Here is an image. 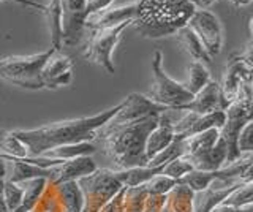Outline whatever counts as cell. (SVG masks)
Here are the masks:
<instances>
[{"instance_id":"1","label":"cell","mask_w":253,"mask_h":212,"mask_svg":"<svg viewBox=\"0 0 253 212\" xmlns=\"http://www.w3.org/2000/svg\"><path fill=\"white\" fill-rule=\"evenodd\" d=\"M121 108L122 101L114 108L95 116L55 122L34 130H13V133L27 147L29 157H40L43 152L51 151L54 147L92 143L97 138V131L105 127Z\"/></svg>"},{"instance_id":"2","label":"cell","mask_w":253,"mask_h":212,"mask_svg":"<svg viewBox=\"0 0 253 212\" xmlns=\"http://www.w3.org/2000/svg\"><path fill=\"white\" fill-rule=\"evenodd\" d=\"M157 124L158 116H150L128 124H106L97 131L103 151L114 163L116 171L147 167L146 139Z\"/></svg>"},{"instance_id":"3","label":"cell","mask_w":253,"mask_h":212,"mask_svg":"<svg viewBox=\"0 0 253 212\" xmlns=\"http://www.w3.org/2000/svg\"><path fill=\"white\" fill-rule=\"evenodd\" d=\"M131 26L146 38H162L185 27L196 6L188 0H139Z\"/></svg>"},{"instance_id":"4","label":"cell","mask_w":253,"mask_h":212,"mask_svg":"<svg viewBox=\"0 0 253 212\" xmlns=\"http://www.w3.org/2000/svg\"><path fill=\"white\" fill-rule=\"evenodd\" d=\"M253 119V95L252 84H244L237 100L225 109V124L220 128V139L226 146L225 165L237 160L242 155L237 149V138L242 128Z\"/></svg>"},{"instance_id":"5","label":"cell","mask_w":253,"mask_h":212,"mask_svg":"<svg viewBox=\"0 0 253 212\" xmlns=\"http://www.w3.org/2000/svg\"><path fill=\"white\" fill-rule=\"evenodd\" d=\"M54 52L49 48L44 52L32 54V56H11L0 59V78L29 90H40L43 87L42 68L47 57Z\"/></svg>"},{"instance_id":"6","label":"cell","mask_w":253,"mask_h":212,"mask_svg":"<svg viewBox=\"0 0 253 212\" xmlns=\"http://www.w3.org/2000/svg\"><path fill=\"white\" fill-rule=\"evenodd\" d=\"M81 188L84 206L83 212H100V209L124 187L114 170L97 168L92 174L76 180Z\"/></svg>"},{"instance_id":"7","label":"cell","mask_w":253,"mask_h":212,"mask_svg":"<svg viewBox=\"0 0 253 212\" xmlns=\"http://www.w3.org/2000/svg\"><path fill=\"white\" fill-rule=\"evenodd\" d=\"M162 51H155L152 57L154 83L149 90V98L168 109H177L179 106L188 103L193 95L184 87V84L174 81L172 78L165 73V70L162 68Z\"/></svg>"},{"instance_id":"8","label":"cell","mask_w":253,"mask_h":212,"mask_svg":"<svg viewBox=\"0 0 253 212\" xmlns=\"http://www.w3.org/2000/svg\"><path fill=\"white\" fill-rule=\"evenodd\" d=\"M252 72H253V62H252V44L247 46V52L233 56L229 60L228 67L225 68L223 80L220 84V101H221V111L237 100L244 84H252Z\"/></svg>"},{"instance_id":"9","label":"cell","mask_w":253,"mask_h":212,"mask_svg":"<svg viewBox=\"0 0 253 212\" xmlns=\"http://www.w3.org/2000/svg\"><path fill=\"white\" fill-rule=\"evenodd\" d=\"M131 22L133 21H125L116 27L92 32L84 49V59L100 65L101 68H105L108 73H114L116 67L113 62V51L117 46L119 40H121L124 30L128 26H131Z\"/></svg>"},{"instance_id":"10","label":"cell","mask_w":253,"mask_h":212,"mask_svg":"<svg viewBox=\"0 0 253 212\" xmlns=\"http://www.w3.org/2000/svg\"><path fill=\"white\" fill-rule=\"evenodd\" d=\"M187 26L200 38L211 59L218 56L221 44H223V32H221V24L215 14L208 10H195Z\"/></svg>"},{"instance_id":"11","label":"cell","mask_w":253,"mask_h":212,"mask_svg":"<svg viewBox=\"0 0 253 212\" xmlns=\"http://www.w3.org/2000/svg\"><path fill=\"white\" fill-rule=\"evenodd\" d=\"M165 111H168V108L155 103L149 97L141 95V93H130L128 97L124 98L122 108L108 124H128L150 116H160Z\"/></svg>"},{"instance_id":"12","label":"cell","mask_w":253,"mask_h":212,"mask_svg":"<svg viewBox=\"0 0 253 212\" xmlns=\"http://www.w3.org/2000/svg\"><path fill=\"white\" fill-rule=\"evenodd\" d=\"M87 0H60L62 6V46L75 44L83 35Z\"/></svg>"},{"instance_id":"13","label":"cell","mask_w":253,"mask_h":212,"mask_svg":"<svg viewBox=\"0 0 253 212\" xmlns=\"http://www.w3.org/2000/svg\"><path fill=\"white\" fill-rule=\"evenodd\" d=\"M75 64L62 51L54 49L42 68V81L46 89H57L68 85L73 80Z\"/></svg>"},{"instance_id":"14","label":"cell","mask_w":253,"mask_h":212,"mask_svg":"<svg viewBox=\"0 0 253 212\" xmlns=\"http://www.w3.org/2000/svg\"><path fill=\"white\" fill-rule=\"evenodd\" d=\"M242 182H229V180L215 179L213 182L201 192L193 193V212H212L220 206L226 196Z\"/></svg>"},{"instance_id":"15","label":"cell","mask_w":253,"mask_h":212,"mask_svg":"<svg viewBox=\"0 0 253 212\" xmlns=\"http://www.w3.org/2000/svg\"><path fill=\"white\" fill-rule=\"evenodd\" d=\"M221 111V101H220V84L217 81H209L204 87L193 95V98L188 103L179 106L174 111H190L198 116L208 114L212 111Z\"/></svg>"},{"instance_id":"16","label":"cell","mask_w":253,"mask_h":212,"mask_svg":"<svg viewBox=\"0 0 253 212\" xmlns=\"http://www.w3.org/2000/svg\"><path fill=\"white\" fill-rule=\"evenodd\" d=\"M134 11H136V5L134 3L119 6V8L103 10L100 13L87 16L84 22V29H89L90 32H95V30H105V29L116 27L125 21H133Z\"/></svg>"},{"instance_id":"17","label":"cell","mask_w":253,"mask_h":212,"mask_svg":"<svg viewBox=\"0 0 253 212\" xmlns=\"http://www.w3.org/2000/svg\"><path fill=\"white\" fill-rule=\"evenodd\" d=\"M174 131H172V119L169 116V109L165 111L163 114L158 116V124L155 125V128L149 133V136L146 139V157L150 162L165 151L166 147L171 144V141L174 139Z\"/></svg>"},{"instance_id":"18","label":"cell","mask_w":253,"mask_h":212,"mask_svg":"<svg viewBox=\"0 0 253 212\" xmlns=\"http://www.w3.org/2000/svg\"><path fill=\"white\" fill-rule=\"evenodd\" d=\"M220 136V135H218ZM190 162L193 170L198 171H218L220 168L225 167L226 162V146L220 138L217 143L209 149L195 152L192 155H184Z\"/></svg>"},{"instance_id":"19","label":"cell","mask_w":253,"mask_h":212,"mask_svg":"<svg viewBox=\"0 0 253 212\" xmlns=\"http://www.w3.org/2000/svg\"><path fill=\"white\" fill-rule=\"evenodd\" d=\"M95 170H97V165H95L90 155L76 157V159L67 160L62 165H57V167H55L57 176H55V179L51 184L57 185L62 182H68V180H78L81 177L92 174Z\"/></svg>"},{"instance_id":"20","label":"cell","mask_w":253,"mask_h":212,"mask_svg":"<svg viewBox=\"0 0 253 212\" xmlns=\"http://www.w3.org/2000/svg\"><path fill=\"white\" fill-rule=\"evenodd\" d=\"M54 185V184H52ZM55 196H57L59 203L65 212H83L84 200L81 188H79L76 180H68V182H62L54 185Z\"/></svg>"},{"instance_id":"21","label":"cell","mask_w":253,"mask_h":212,"mask_svg":"<svg viewBox=\"0 0 253 212\" xmlns=\"http://www.w3.org/2000/svg\"><path fill=\"white\" fill-rule=\"evenodd\" d=\"M162 212H193V192L184 184H176L166 193Z\"/></svg>"},{"instance_id":"22","label":"cell","mask_w":253,"mask_h":212,"mask_svg":"<svg viewBox=\"0 0 253 212\" xmlns=\"http://www.w3.org/2000/svg\"><path fill=\"white\" fill-rule=\"evenodd\" d=\"M21 184L24 185V196L18 209H14L13 212H32L35 209L40 198H42V195L47 185V180L43 177H38V179H32Z\"/></svg>"},{"instance_id":"23","label":"cell","mask_w":253,"mask_h":212,"mask_svg":"<svg viewBox=\"0 0 253 212\" xmlns=\"http://www.w3.org/2000/svg\"><path fill=\"white\" fill-rule=\"evenodd\" d=\"M176 34L179 35L180 43L184 44V48L187 49V52H188L190 56H192L196 62H201V64H204V65H206V64H211L212 59L209 57V54L206 52L203 43L200 42V38H198V37L195 35V32H193L192 29H190L188 26H185V27L179 29Z\"/></svg>"},{"instance_id":"24","label":"cell","mask_w":253,"mask_h":212,"mask_svg":"<svg viewBox=\"0 0 253 212\" xmlns=\"http://www.w3.org/2000/svg\"><path fill=\"white\" fill-rule=\"evenodd\" d=\"M163 167L158 168H150V167H141V168H130V170H121L116 171L117 179L121 180L124 187H136L146 184L147 180L160 174Z\"/></svg>"},{"instance_id":"25","label":"cell","mask_w":253,"mask_h":212,"mask_svg":"<svg viewBox=\"0 0 253 212\" xmlns=\"http://www.w3.org/2000/svg\"><path fill=\"white\" fill-rule=\"evenodd\" d=\"M218 135H220L218 128H209L201 133H196V135L184 138V155H192L195 152L212 147L217 143Z\"/></svg>"},{"instance_id":"26","label":"cell","mask_w":253,"mask_h":212,"mask_svg":"<svg viewBox=\"0 0 253 212\" xmlns=\"http://www.w3.org/2000/svg\"><path fill=\"white\" fill-rule=\"evenodd\" d=\"M46 16L49 21L51 48L62 51V6L60 0H51L46 6Z\"/></svg>"},{"instance_id":"27","label":"cell","mask_w":253,"mask_h":212,"mask_svg":"<svg viewBox=\"0 0 253 212\" xmlns=\"http://www.w3.org/2000/svg\"><path fill=\"white\" fill-rule=\"evenodd\" d=\"M209 81H211V73L208 67L201 64V62L193 60L188 67V80L187 83H184V87L192 93V95H196Z\"/></svg>"},{"instance_id":"28","label":"cell","mask_w":253,"mask_h":212,"mask_svg":"<svg viewBox=\"0 0 253 212\" xmlns=\"http://www.w3.org/2000/svg\"><path fill=\"white\" fill-rule=\"evenodd\" d=\"M144 184L136 187H124V212H144L147 198Z\"/></svg>"},{"instance_id":"29","label":"cell","mask_w":253,"mask_h":212,"mask_svg":"<svg viewBox=\"0 0 253 212\" xmlns=\"http://www.w3.org/2000/svg\"><path fill=\"white\" fill-rule=\"evenodd\" d=\"M0 154L13 157V159H24V157H29L27 147L14 136L13 130L0 131Z\"/></svg>"},{"instance_id":"30","label":"cell","mask_w":253,"mask_h":212,"mask_svg":"<svg viewBox=\"0 0 253 212\" xmlns=\"http://www.w3.org/2000/svg\"><path fill=\"white\" fill-rule=\"evenodd\" d=\"M252 201H253V180H249V182H242L237 185L234 190L221 201L220 206L244 208L252 204Z\"/></svg>"},{"instance_id":"31","label":"cell","mask_w":253,"mask_h":212,"mask_svg":"<svg viewBox=\"0 0 253 212\" xmlns=\"http://www.w3.org/2000/svg\"><path fill=\"white\" fill-rule=\"evenodd\" d=\"M213 180H215V171H198V170H192L185 174L182 179H179V184H184L185 187H188L193 193L201 192L204 188H208Z\"/></svg>"},{"instance_id":"32","label":"cell","mask_w":253,"mask_h":212,"mask_svg":"<svg viewBox=\"0 0 253 212\" xmlns=\"http://www.w3.org/2000/svg\"><path fill=\"white\" fill-rule=\"evenodd\" d=\"M2 193H3V200L6 203V208L10 212L14 209H18V206L22 201L24 196V185L22 184H14L10 180H3L2 184Z\"/></svg>"},{"instance_id":"33","label":"cell","mask_w":253,"mask_h":212,"mask_svg":"<svg viewBox=\"0 0 253 212\" xmlns=\"http://www.w3.org/2000/svg\"><path fill=\"white\" fill-rule=\"evenodd\" d=\"M192 170H193V167L190 165V162L185 159V157H177V159H174V160L168 162L166 165H163L160 174L179 180V179L184 177L185 174H188V172L192 171Z\"/></svg>"},{"instance_id":"34","label":"cell","mask_w":253,"mask_h":212,"mask_svg":"<svg viewBox=\"0 0 253 212\" xmlns=\"http://www.w3.org/2000/svg\"><path fill=\"white\" fill-rule=\"evenodd\" d=\"M176 184H177L176 179H171L163 174H157L155 177L147 180L144 187L149 195H166Z\"/></svg>"},{"instance_id":"35","label":"cell","mask_w":253,"mask_h":212,"mask_svg":"<svg viewBox=\"0 0 253 212\" xmlns=\"http://www.w3.org/2000/svg\"><path fill=\"white\" fill-rule=\"evenodd\" d=\"M252 133H253V124L249 122L239 133V138H237V149H239L241 154H252L253 151Z\"/></svg>"},{"instance_id":"36","label":"cell","mask_w":253,"mask_h":212,"mask_svg":"<svg viewBox=\"0 0 253 212\" xmlns=\"http://www.w3.org/2000/svg\"><path fill=\"white\" fill-rule=\"evenodd\" d=\"M100 212H124V187L100 209Z\"/></svg>"},{"instance_id":"37","label":"cell","mask_w":253,"mask_h":212,"mask_svg":"<svg viewBox=\"0 0 253 212\" xmlns=\"http://www.w3.org/2000/svg\"><path fill=\"white\" fill-rule=\"evenodd\" d=\"M166 195H147L144 212H162L165 208Z\"/></svg>"},{"instance_id":"38","label":"cell","mask_w":253,"mask_h":212,"mask_svg":"<svg viewBox=\"0 0 253 212\" xmlns=\"http://www.w3.org/2000/svg\"><path fill=\"white\" fill-rule=\"evenodd\" d=\"M113 3H114V0H87V3H85V18L90 16V14L100 13L103 10H108Z\"/></svg>"},{"instance_id":"39","label":"cell","mask_w":253,"mask_h":212,"mask_svg":"<svg viewBox=\"0 0 253 212\" xmlns=\"http://www.w3.org/2000/svg\"><path fill=\"white\" fill-rule=\"evenodd\" d=\"M212 212H253V206H252V204H249V206H244V208L217 206L215 209H212Z\"/></svg>"},{"instance_id":"40","label":"cell","mask_w":253,"mask_h":212,"mask_svg":"<svg viewBox=\"0 0 253 212\" xmlns=\"http://www.w3.org/2000/svg\"><path fill=\"white\" fill-rule=\"evenodd\" d=\"M0 2H5V0H0ZM6 2H16V3H21V5H24V6H32V8H37V10L46 11V6H44L43 3L32 2V0H6Z\"/></svg>"},{"instance_id":"41","label":"cell","mask_w":253,"mask_h":212,"mask_svg":"<svg viewBox=\"0 0 253 212\" xmlns=\"http://www.w3.org/2000/svg\"><path fill=\"white\" fill-rule=\"evenodd\" d=\"M213 2H215V0H198V2H196V10H206Z\"/></svg>"},{"instance_id":"42","label":"cell","mask_w":253,"mask_h":212,"mask_svg":"<svg viewBox=\"0 0 253 212\" xmlns=\"http://www.w3.org/2000/svg\"><path fill=\"white\" fill-rule=\"evenodd\" d=\"M5 177H6V163L2 159V155H0V179L3 180Z\"/></svg>"},{"instance_id":"43","label":"cell","mask_w":253,"mask_h":212,"mask_svg":"<svg viewBox=\"0 0 253 212\" xmlns=\"http://www.w3.org/2000/svg\"><path fill=\"white\" fill-rule=\"evenodd\" d=\"M2 184H3V180H2ZM0 212H10L6 208V203L3 200V193H2V185H0Z\"/></svg>"},{"instance_id":"44","label":"cell","mask_w":253,"mask_h":212,"mask_svg":"<svg viewBox=\"0 0 253 212\" xmlns=\"http://www.w3.org/2000/svg\"><path fill=\"white\" fill-rule=\"evenodd\" d=\"M229 2L234 3L236 6H245V5L252 3V0H229Z\"/></svg>"},{"instance_id":"45","label":"cell","mask_w":253,"mask_h":212,"mask_svg":"<svg viewBox=\"0 0 253 212\" xmlns=\"http://www.w3.org/2000/svg\"><path fill=\"white\" fill-rule=\"evenodd\" d=\"M188 2H190V3H193V5L196 6V2H198V0H188Z\"/></svg>"},{"instance_id":"46","label":"cell","mask_w":253,"mask_h":212,"mask_svg":"<svg viewBox=\"0 0 253 212\" xmlns=\"http://www.w3.org/2000/svg\"><path fill=\"white\" fill-rule=\"evenodd\" d=\"M57 212H65V211H63V208H60V209H59Z\"/></svg>"},{"instance_id":"47","label":"cell","mask_w":253,"mask_h":212,"mask_svg":"<svg viewBox=\"0 0 253 212\" xmlns=\"http://www.w3.org/2000/svg\"><path fill=\"white\" fill-rule=\"evenodd\" d=\"M32 2H38V0H32ZM40 3V2H38Z\"/></svg>"},{"instance_id":"48","label":"cell","mask_w":253,"mask_h":212,"mask_svg":"<svg viewBox=\"0 0 253 212\" xmlns=\"http://www.w3.org/2000/svg\"><path fill=\"white\" fill-rule=\"evenodd\" d=\"M0 185H2V179H0Z\"/></svg>"}]
</instances>
